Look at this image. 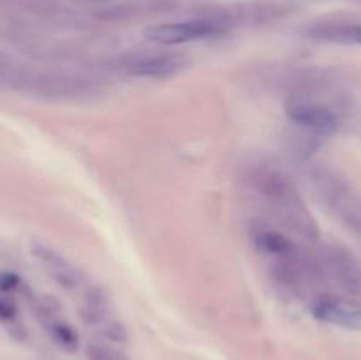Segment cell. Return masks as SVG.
<instances>
[{
  "label": "cell",
  "mask_w": 361,
  "mask_h": 360,
  "mask_svg": "<svg viewBox=\"0 0 361 360\" xmlns=\"http://www.w3.org/2000/svg\"><path fill=\"white\" fill-rule=\"evenodd\" d=\"M256 189L263 194L267 200L274 203L281 217L284 219L286 224L303 235L305 239H314L317 233L314 219L307 212L305 205L300 200L296 191L293 189L288 176L282 173L274 172V169H263L256 175Z\"/></svg>",
  "instance_id": "1"
},
{
  "label": "cell",
  "mask_w": 361,
  "mask_h": 360,
  "mask_svg": "<svg viewBox=\"0 0 361 360\" xmlns=\"http://www.w3.org/2000/svg\"><path fill=\"white\" fill-rule=\"evenodd\" d=\"M226 30V25L219 20L201 18V20L176 21V23L154 25L145 32L150 41L159 44H185L192 41L215 37Z\"/></svg>",
  "instance_id": "2"
},
{
  "label": "cell",
  "mask_w": 361,
  "mask_h": 360,
  "mask_svg": "<svg viewBox=\"0 0 361 360\" xmlns=\"http://www.w3.org/2000/svg\"><path fill=\"white\" fill-rule=\"evenodd\" d=\"M286 115L296 126L317 134H330L337 129L338 120L331 109L305 97H293L286 102Z\"/></svg>",
  "instance_id": "3"
},
{
  "label": "cell",
  "mask_w": 361,
  "mask_h": 360,
  "mask_svg": "<svg viewBox=\"0 0 361 360\" xmlns=\"http://www.w3.org/2000/svg\"><path fill=\"white\" fill-rule=\"evenodd\" d=\"M312 314L326 323L361 330V302L323 296L312 304Z\"/></svg>",
  "instance_id": "4"
},
{
  "label": "cell",
  "mask_w": 361,
  "mask_h": 360,
  "mask_svg": "<svg viewBox=\"0 0 361 360\" xmlns=\"http://www.w3.org/2000/svg\"><path fill=\"white\" fill-rule=\"evenodd\" d=\"M32 254L63 289H76L83 282L80 270L51 247L44 246V244H32Z\"/></svg>",
  "instance_id": "5"
},
{
  "label": "cell",
  "mask_w": 361,
  "mask_h": 360,
  "mask_svg": "<svg viewBox=\"0 0 361 360\" xmlns=\"http://www.w3.org/2000/svg\"><path fill=\"white\" fill-rule=\"evenodd\" d=\"M183 66V60L176 59L173 55H155L143 56L140 60H134L129 66V73L141 78H168L178 73Z\"/></svg>",
  "instance_id": "6"
},
{
  "label": "cell",
  "mask_w": 361,
  "mask_h": 360,
  "mask_svg": "<svg viewBox=\"0 0 361 360\" xmlns=\"http://www.w3.org/2000/svg\"><path fill=\"white\" fill-rule=\"evenodd\" d=\"M35 71L21 64L20 60H14L13 56L0 53V88L28 92Z\"/></svg>",
  "instance_id": "7"
},
{
  "label": "cell",
  "mask_w": 361,
  "mask_h": 360,
  "mask_svg": "<svg viewBox=\"0 0 361 360\" xmlns=\"http://www.w3.org/2000/svg\"><path fill=\"white\" fill-rule=\"evenodd\" d=\"M254 246L257 251L279 260H291L295 256V244L275 229H261L254 235Z\"/></svg>",
  "instance_id": "8"
},
{
  "label": "cell",
  "mask_w": 361,
  "mask_h": 360,
  "mask_svg": "<svg viewBox=\"0 0 361 360\" xmlns=\"http://www.w3.org/2000/svg\"><path fill=\"white\" fill-rule=\"evenodd\" d=\"M80 314L88 323H101L106 316V302L102 293L95 292V289L85 293L83 304L80 307Z\"/></svg>",
  "instance_id": "9"
},
{
  "label": "cell",
  "mask_w": 361,
  "mask_h": 360,
  "mask_svg": "<svg viewBox=\"0 0 361 360\" xmlns=\"http://www.w3.org/2000/svg\"><path fill=\"white\" fill-rule=\"evenodd\" d=\"M49 335L53 337V341L60 346V348L67 349V352H76L80 348V337H78V332L74 330L71 325L63 323V321H49L48 325Z\"/></svg>",
  "instance_id": "10"
},
{
  "label": "cell",
  "mask_w": 361,
  "mask_h": 360,
  "mask_svg": "<svg viewBox=\"0 0 361 360\" xmlns=\"http://www.w3.org/2000/svg\"><path fill=\"white\" fill-rule=\"evenodd\" d=\"M87 360H129L126 353L116 349L115 346L104 344V342H90L85 348Z\"/></svg>",
  "instance_id": "11"
},
{
  "label": "cell",
  "mask_w": 361,
  "mask_h": 360,
  "mask_svg": "<svg viewBox=\"0 0 361 360\" xmlns=\"http://www.w3.org/2000/svg\"><path fill=\"white\" fill-rule=\"evenodd\" d=\"M18 309L14 302L7 299H0V321H13L16 318Z\"/></svg>",
  "instance_id": "12"
},
{
  "label": "cell",
  "mask_w": 361,
  "mask_h": 360,
  "mask_svg": "<svg viewBox=\"0 0 361 360\" xmlns=\"http://www.w3.org/2000/svg\"><path fill=\"white\" fill-rule=\"evenodd\" d=\"M20 284V277L16 274H2L0 275V292H11Z\"/></svg>",
  "instance_id": "13"
}]
</instances>
